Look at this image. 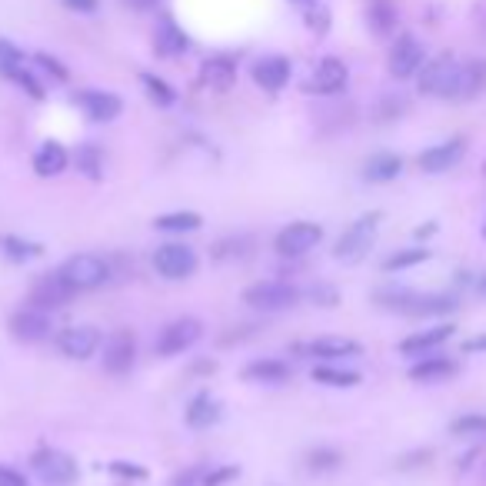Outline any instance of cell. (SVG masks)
Listing matches in <instances>:
<instances>
[{
	"label": "cell",
	"instance_id": "obj_1",
	"mask_svg": "<svg viewBox=\"0 0 486 486\" xmlns=\"http://www.w3.org/2000/svg\"><path fill=\"white\" fill-rule=\"evenodd\" d=\"M377 303L390 313H403V317H417V320H430V317H447L460 307V300L453 293H420V290H407V287H393V290H380Z\"/></svg>",
	"mask_w": 486,
	"mask_h": 486
},
{
	"label": "cell",
	"instance_id": "obj_2",
	"mask_svg": "<svg viewBox=\"0 0 486 486\" xmlns=\"http://www.w3.org/2000/svg\"><path fill=\"white\" fill-rule=\"evenodd\" d=\"M380 223H383V213L380 210H367V213H360L353 223H350L340 240L333 243V260L340 263H360V260L367 257L373 243H377V233H380Z\"/></svg>",
	"mask_w": 486,
	"mask_h": 486
},
{
	"label": "cell",
	"instance_id": "obj_3",
	"mask_svg": "<svg viewBox=\"0 0 486 486\" xmlns=\"http://www.w3.org/2000/svg\"><path fill=\"white\" fill-rule=\"evenodd\" d=\"M457 74H460V60L453 54H440V57L427 60L417 74V90L423 97H440L450 100L453 87H457Z\"/></svg>",
	"mask_w": 486,
	"mask_h": 486
},
{
	"label": "cell",
	"instance_id": "obj_4",
	"mask_svg": "<svg viewBox=\"0 0 486 486\" xmlns=\"http://www.w3.org/2000/svg\"><path fill=\"white\" fill-rule=\"evenodd\" d=\"M60 277L67 280L70 287L84 293V290H97L110 280V263L97 253H77V257L64 260Z\"/></svg>",
	"mask_w": 486,
	"mask_h": 486
},
{
	"label": "cell",
	"instance_id": "obj_5",
	"mask_svg": "<svg viewBox=\"0 0 486 486\" xmlns=\"http://www.w3.org/2000/svg\"><path fill=\"white\" fill-rule=\"evenodd\" d=\"M300 300V290L287 280H260L253 287L243 290V303L253 310H263V313H280V310H290Z\"/></svg>",
	"mask_w": 486,
	"mask_h": 486
},
{
	"label": "cell",
	"instance_id": "obj_6",
	"mask_svg": "<svg viewBox=\"0 0 486 486\" xmlns=\"http://www.w3.org/2000/svg\"><path fill=\"white\" fill-rule=\"evenodd\" d=\"M203 337V323L197 317H177L167 327H160L157 340H154V353L157 357H180L187 353L197 340Z\"/></svg>",
	"mask_w": 486,
	"mask_h": 486
},
{
	"label": "cell",
	"instance_id": "obj_7",
	"mask_svg": "<svg viewBox=\"0 0 486 486\" xmlns=\"http://www.w3.org/2000/svg\"><path fill=\"white\" fill-rule=\"evenodd\" d=\"M30 467H34V473H37L47 486H74L80 480L77 460L67 457L64 450H54V447L37 450V453L30 457Z\"/></svg>",
	"mask_w": 486,
	"mask_h": 486
},
{
	"label": "cell",
	"instance_id": "obj_8",
	"mask_svg": "<svg viewBox=\"0 0 486 486\" xmlns=\"http://www.w3.org/2000/svg\"><path fill=\"white\" fill-rule=\"evenodd\" d=\"M350 70L340 57H323L317 67L310 70V77L303 80V94L310 97H337L347 90Z\"/></svg>",
	"mask_w": 486,
	"mask_h": 486
},
{
	"label": "cell",
	"instance_id": "obj_9",
	"mask_svg": "<svg viewBox=\"0 0 486 486\" xmlns=\"http://www.w3.org/2000/svg\"><path fill=\"white\" fill-rule=\"evenodd\" d=\"M427 64V50L420 44L413 34H400L393 40V47H390V57H387V70L393 80H410L417 77L420 67Z\"/></svg>",
	"mask_w": 486,
	"mask_h": 486
},
{
	"label": "cell",
	"instance_id": "obj_10",
	"mask_svg": "<svg viewBox=\"0 0 486 486\" xmlns=\"http://www.w3.org/2000/svg\"><path fill=\"white\" fill-rule=\"evenodd\" d=\"M320 240H323V227L320 223H313V220H293V223H287L277 233L273 247H277L280 257H303V253L317 247Z\"/></svg>",
	"mask_w": 486,
	"mask_h": 486
},
{
	"label": "cell",
	"instance_id": "obj_11",
	"mask_svg": "<svg viewBox=\"0 0 486 486\" xmlns=\"http://www.w3.org/2000/svg\"><path fill=\"white\" fill-rule=\"evenodd\" d=\"M197 250L187 243H164L154 253V267L164 280H187L197 273Z\"/></svg>",
	"mask_w": 486,
	"mask_h": 486
},
{
	"label": "cell",
	"instance_id": "obj_12",
	"mask_svg": "<svg viewBox=\"0 0 486 486\" xmlns=\"http://www.w3.org/2000/svg\"><path fill=\"white\" fill-rule=\"evenodd\" d=\"M104 370L110 377H124L134 370L137 363V337L130 330H114L107 340H104Z\"/></svg>",
	"mask_w": 486,
	"mask_h": 486
},
{
	"label": "cell",
	"instance_id": "obj_13",
	"mask_svg": "<svg viewBox=\"0 0 486 486\" xmlns=\"http://www.w3.org/2000/svg\"><path fill=\"white\" fill-rule=\"evenodd\" d=\"M74 104L84 110V117L94 120V124H110V120L120 117V110H124V100L117 94H110V90H97V87H87V90H77L74 94Z\"/></svg>",
	"mask_w": 486,
	"mask_h": 486
},
{
	"label": "cell",
	"instance_id": "obj_14",
	"mask_svg": "<svg viewBox=\"0 0 486 486\" xmlns=\"http://www.w3.org/2000/svg\"><path fill=\"white\" fill-rule=\"evenodd\" d=\"M74 293L77 290L70 287L67 280L60 277V270L57 273H44V277L30 287V297H27V303L30 307H40V310H60V307H67L70 300H74Z\"/></svg>",
	"mask_w": 486,
	"mask_h": 486
},
{
	"label": "cell",
	"instance_id": "obj_15",
	"mask_svg": "<svg viewBox=\"0 0 486 486\" xmlns=\"http://www.w3.org/2000/svg\"><path fill=\"white\" fill-rule=\"evenodd\" d=\"M100 343H104V337L90 323H77V327H67L57 333V350L70 360H90L100 350Z\"/></svg>",
	"mask_w": 486,
	"mask_h": 486
},
{
	"label": "cell",
	"instance_id": "obj_16",
	"mask_svg": "<svg viewBox=\"0 0 486 486\" xmlns=\"http://www.w3.org/2000/svg\"><path fill=\"white\" fill-rule=\"evenodd\" d=\"M50 313L40 307H20L14 317H10V337L20 340V343H40V340L50 337Z\"/></svg>",
	"mask_w": 486,
	"mask_h": 486
},
{
	"label": "cell",
	"instance_id": "obj_17",
	"mask_svg": "<svg viewBox=\"0 0 486 486\" xmlns=\"http://www.w3.org/2000/svg\"><path fill=\"white\" fill-rule=\"evenodd\" d=\"M290 74H293V64L287 57H280V54H267V57L253 60V67H250L253 84L260 90H267V94H280V90L287 87Z\"/></svg>",
	"mask_w": 486,
	"mask_h": 486
},
{
	"label": "cell",
	"instance_id": "obj_18",
	"mask_svg": "<svg viewBox=\"0 0 486 486\" xmlns=\"http://www.w3.org/2000/svg\"><path fill=\"white\" fill-rule=\"evenodd\" d=\"M467 154V140L463 137H450L443 144H433L417 157V167L423 174H447L450 167H457L460 160Z\"/></svg>",
	"mask_w": 486,
	"mask_h": 486
},
{
	"label": "cell",
	"instance_id": "obj_19",
	"mask_svg": "<svg viewBox=\"0 0 486 486\" xmlns=\"http://www.w3.org/2000/svg\"><path fill=\"white\" fill-rule=\"evenodd\" d=\"M187 50H190L187 30L180 27L170 14H164V17L157 20V27H154V54L164 60H177V57H183Z\"/></svg>",
	"mask_w": 486,
	"mask_h": 486
},
{
	"label": "cell",
	"instance_id": "obj_20",
	"mask_svg": "<svg viewBox=\"0 0 486 486\" xmlns=\"http://www.w3.org/2000/svg\"><path fill=\"white\" fill-rule=\"evenodd\" d=\"M453 323H437V327H427V330H417V333H410L407 340H400V353L403 357H427V353H437L450 337H453Z\"/></svg>",
	"mask_w": 486,
	"mask_h": 486
},
{
	"label": "cell",
	"instance_id": "obj_21",
	"mask_svg": "<svg viewBox=\"0 0 486 486\" xmlns=\"http://www.w3.org/2000/svg\"><path fill=\"white\" fill-rule=\"evenodd\" d=\"M200 84L207 90H217V94H227L233 84H237V60L230 54H213L200 64Z\"/></svg>",
	"mask_w": 486,
	"mask_h": 486
},
{
	"label": "cell",
	"instance_id": "obj_22",
	"mask_svg": "<svg viewBox=\"0 0 486 486\" xmlns=\"http://www.w3.org/2000/svg\"><path fill=\"white\" fill-rule=\"evenodd\" d=\"M483 90H486V60H480V57L460 60L457 87H453V97L450 100L467 104V100L483 97Z\"/></svg>",
	"mask_w": 486,
	"mask_h": 486
},
{
	"label": "cell",
	"instance_id": "obj_23",
	"mask_svg": "<svg viewBox=\"0 0 486 486\" xmlns=\"http://www.w3.org/2000/svg\"><path fill=\"white\" fill-rule=\"evenodd\" d=\"M457 373H460V363L453 357H443V353H427V357H420L407 370V377L413 383H443V380L457 377Z\"/></svg>",
	"mask_w": 486,
	"mask_h": 486
},
{
	"label": "cell",
	"instance_id": "obj_24",
	"mask_svg": "<svg viewBox=\"0 0 486 486\" xmlns=\"http://www.w3.org/2000/svg\"><path fill=\"white\" fill-rule=\"evenodd\" d=\"M220 417H223V403H220L210 390L197 393V397L187 403V410H183V420H187L190 430H210Z\"/></svg>",
	"mask_w": 486,
	"mask_h": 486
},
{
	"label": "cell",
	"instance_id": "obj_25",
	"mask_svg": "<svg viewBox=\"0 0 486 486\" xmlns=\"http://www.w3.org/2000/svg\"><path fill=\"white\" fill-rule=\"evenodd\" d=\"M67 164H70V154L60 140H44L37 147V154H34V174L44 180L60 177V174L67 170Z\"/></svg>",
	"mask_w": 486,
	"mask_h": 486
},
{
	"label": "cell",
	"instance_id": "obj_26",
	"mask_svg": "<svg viewBox=\"0 0 486 486\" xmlns=\"http://www.w3.org/2000/svg\"><path fill=\"white\" fill-rule=\"evenodd\" d=\"M310 357L323 360V363H337V360H350V357H360L363 353V347H360L357 340L350 337H320L313 340L307 347Z\"/></svg>",
	"mask_w": 486,
	"mask_h": 486
},
{
	"label": "cell",
	"instance_id": "obj_27",
	"mask_svg": "<svg viewBox=\"0 0 486 486\" xmlns=\"http://www.w3.org/2000/svg\"><path fill=\"white\" fill-rule=\"evenodd\" d=\"M293 377V370H290V363H283V360H253V363H247L243 367V380H250V383H270V387H280V383H287V380Z\"/></svg>",
	"mask_w": 486,
	"mask_h": 486
},
{
	"label": "cell",
	"instance_id": "obj_28",
	"mask_svg": "<svg viewBox=\"0 0 486 486\" xmlns=\"http://www.w3.org/2000/svg\"><path fill=\"white\" fill-rule=\"evenodd\" d=\"M400 174H403V157L390 154V150L373 154V157L363 164V180H367V183H390V180H397Z\"/></svg>",
	"mask_w": 486,
	"mask_h": 486
},
{
	"label": "cell",
	"instance_id": "obj_29",
	"mask_svg": "<svg viewBox=\"0 0 486 486\" xmlns=\"http://www.w3.org/2000/svg\"><path fill=\"white\" fill-rule=\"evenodd\" d=\"M367 24L377 37H390L400 24V10L393 0H370L367 4Z\"/></svg>",
	"mask_w": 486,
	"mask_h": 486
},
{
	"label": "cell",
	"instance_id": "obj_30",
	"mask_svg": "<svg viewBox=\"0 0 486 486\" xmlns=\"http://www.w3.org/2000/svg\"><path fill=\"white\" fill-rule=\"evenodd\" d=\"M0 253H4L10 263H30V260L44 257V243L17 237V233H0Z\"/></svg>",
	"mask_w": 486,
	"mask_h": 486
},
{
	"label": "cell",
	"instance_id": "obj_31",
	"mask_svg": "<svg viewBox=\"0 0 486 486\" xmlns=\"http://www.w3.org/2000/svg\"><path fill=\"white\" fill-rule=\"evenodd\" d=\"M0 74L14 84V87H20L24 94H27L30 100H44L47 97V90H44V84H40L37 77H34V70L27 67V64H7V67H0Z\"/></svg>",
	"mask_w": 486,
	"mask_h": 486
},
{
	"label": "cell",
	"instance_id": "obj_32",
	"mask_svg": "<svg viewBox=\"0 0 486 486\" xmlns=\"http://www.w3.org/2000/svg\"><path fill=\"white\" fill-rule=\"evenodd\" d=\"M154 227L164 230V233H193V230L203 227V217L193 210H177V213H160L154 220Z\"/></svg>",
	"mask_w": 486,
	"mask_h": 486
},
{
	"label": "cell",
	"instance_id": "obj_33",
	"mask_svg": "<svg viewBox=\"0 0 486 486\" xmlns=\"http://www.w3.org/2000/svg\"><path fill=\"white\" fill-rule=\"evenodd\" d=\"M313 383H323V387L333 390H350L360 383V373L357 370L333 367V363H320V367H313Z\"/></svg>",
	"mask_w": 486,
	"mask_h": 486
},
{
	"label": "cell",
	"instance_id": "obj_34",
	"mask_svg": "<svg viewBox=\"0 0 486 486\" xmlns=\"http://www.w3.org/2000/svg\"><path fill=\"white\" fill-rule=\"evenodd\" d=\"M433 257V250L430 247H403V250H393L380 267L387 270V273H400V270H410V267H420V263H427Z\"/></svg>",
	"mask_w": 486,
	"mask_h": 486
},
{
	"label": "cell",
	"instance_id": "obj_35",
	"mask_svg": "<svg viewBox=\"0 0 486 486\" xmlns=\"http://www.w3.org/2000/svg\"><path fill=\"white\" fill-rule=\"evenodd\" d=\"M74 164L87 180H104V150L97 144H80L74 154Z\"/></svg>",
	"mask_w": 486,
	"mask_h": 486
},
{
	"label": "cell",
	"instance_id": "obj_36",
	"mask_svg": "<svg viewBox=\"0 0 486 486\" xmlns=\"http://www.w3.org/2000/svg\"><path fill=\"white\" fill-rule=\"evenodd\" d=\"M140 84H144V90H147V97L157 104V107H174L177 104V90L170 87L167 80L164 77H157V74H140Z\"/></svg>",
	"mask_w": 486,
	"mask_h": 486
},
{
	"label": "cell",
	"instance_id": "obj_37",
	"mask_svg": "<svg viewBox=\"0 0 486 486\" xmlns=\"http://www.w3.org/2000/svg\"><path fill=\"white\" fill-rule=\"evenodd\" d=\"M450 433L460 440H483L486 437V413H463L450 423Z\"/></svg>",
	"mask_w": 486,
	"mask_h": 486
},
{
	"label": "cell",
	"instance_id": "obj_38",
	"mask_svg": "<svg viewBox=\"0 0 486 486\" xmlns=\"http://www.w3.org/2000/svg\"><path fill=\"white\" fill-rule=\"evenodd\" d=\"M340 463H343V453H340V450L317 447L307 453V467L313 470V473H333V470H340Z\"/></svg>",
	"mask_w": 486,
	"mask_h": 486
},
{
	"label": "cell",
	"instance_id": "obj_39",
	"mask_svg": "<svg viewBox=\"0 0 486 486\" xmlns=\"http://www.w3.org/2000/svg\"><path fill=\"white\" fill-rule=\"evenodd\" d=\"M303 24H307L310 34H317V37H323L330 30V10L323 7V0L320 4H307V10H303Z\"/></svg>",
	"mask_w": 486,
	"mask_h": 486
},
{
	"label": "cell",
	"instance_id": "obj_40",
	"mask_svg": "<svg viewBox=\"0 0 486 486\" xmlns=\"http://www.w3.org/2000/svg\"><path fill=\"white\" fill-rule=\"evenodd\" d=\"M34 64H37V67L44 70L50 80H57V84H67V80H70V70L64 67V64H60L54 54H47V50H37V54H34Z\"/></svg>",
	"mask_w": 486,
	"mask_h": 486
},
{
	"label": "cell",
	"instance_id": "obj_41",
	"mask_svg": "<svg viewBox=\"0 0 486 486\" xmlns=\"http://www.w3.org/2000/svg\"><path fill=\"white\" fill-rule=\"evenodd\" d=\"M247 247H250V240H247V237H230V240H220L217 247H213V260L247 257Z\"/></svg>",
	"mask_w": 486,
	"mask_h": 486
},
{
	"label": "cell",
	"instance_id": "obj_42",
	"mask_svg": "<svg viewBox=\"0 0 486 486\" xmlns=\"http://www.w3.org/2000/svg\"><path fill=\"white\" fill-rule=\"evenodd\" d=\"M237 477H240V467L227 463V467L207 470V473H203V480H200V486H223V483H230V480H237Z\"/></svg>",
	"mask_w": 486,
	"mask_h": 486
},
{
	"label": "cell",
	"instance_id": "obj_43",
	"mask_svg": "<svg viewBox=\"0 0 486 486\" xmlns=\"http://www.w3.org/2000/svg\"><path fill=\"white\" fill-rule=\"evenodd\" d=\"M107 470L114 477L124 480H147V470L140 467V463H127V460H114V463H107Z\"/></svg>",
	"mask_w": 486,
	"mask_h": 486
},
{
	"label": "cell",
	"instance_id": "obj_44",
	"mask_svg": "<svg viewBox=\"0 0 486 486\" xmlns=\"http://www.w3.org/2000/svg\"><path fill=\"white\" fill-rule=\"evenodd\" d=\"M310 300H313V303H320V307H337L340 290L330 287V283H317V287H310Z\"/></svg>",
	"mask_w": 486,
	"mask_h": 486
},
{
	"label": "cell",
	"instance_id": "obj_45",
	"mask_svg": "<svg viewBox=\"0 0 486 486\" xmlns=\"http://www.w3.org/2000/svg\"><path fill=\"white\" fill-rule=\"evenodd\" d=\"M7 64H24V50L10 44L7 37H0V67H7Z\"/></svg>",
	"mask_w": 486,
	"mask_h": 486
},
{
	"label": "cell",
	"instance_id": "obj_46",
	"mask_svg": "<svg viewBox=\"0 0 486 486\" xmlns=\"http://www.w3.org/2000/svg\"><path fill=\"white\" fill-rule=\"evenodd\" d=\"M0 486H27V477L14 467H4L0 463Z\"/></svg>",
	"mask_w": 486,
	"mask_h": 486
},
{
	"label": "cell",
	"instance_id": "obj_47",
	"mask_svg": "<svg viewBox=\"0 0 486 486\" xmlns=\"http://www.w3.org/2000/svg\"><path fill=\"white\" fill-rule=\"evenodd\" d=\"M60 4L67 10H74V14H94L100 0H60Z\"/></svg>",
	"mask_w": 486,
	"mask_h": 486
},
{
	"label": "cell",
	"instance_id": "obj_48",
	"mask_svg": "<svg viewBox=\"0 0 486 486\" xmlns=\"http://www.w3.org/2000/svg\"><path fill=\"white\" fill-rule=\"evenodd\" d=\"M463 353H486V333H477V337H467L463 340Z\"/></svg>",
	"mask_w": 486,
	"mask_h": 486
},
{
	"label": "cell",
	"instance_id": "obj_49",
	"mask_svg": "<svg viewBox=\"0 0 486 486\" xmlns=\"http://www.w3.org/2000/svg\"><path fill=\"white\" fill-rule=\"evenodd\" d=\"M160 0H124V7L137 10V14H147V10H157Z\"/></svg>",
	"mask_w": 486,
	"mask_h": 486
},
{
	"label": "cell",
	"instance_id": "obj_50",
	"mask_svg": "<svg viewBox=\"0 0 486 486\" xmlns=\"http://www.w3.org/2000/svg\"><path fill=\"white\" fill-rule=\"evenodd\" d=\"M437 230H440L437 220H427V227H417V230H413V237H417V240H427V237H433Z\"/></svg>",
	"mask_w": 486,
	"mask_h": 486
},
{
	"label": "cell",
	"instance_id": "obj_51",
	"mask_svg": "<svg viewBox=\"0 0 486 486\" xmlns=\"http://www.w3.org/2000/svg\"><path fill=\"white\" fill-rule=\"evenodd\" d=\"M477 290H480V297H486V273L480 277V283H477Z\"/></svg>",
	"mask_w": 486,
	"mask_h": 486
},
{
	"label": "cell",
	"instance_id": "obj_52",
	"mask_svg": "<svg viewBox=\"0 0 486 486\" xmlns=\"http://www.w3.org/2000/svg\"><path fill=\"white\" fill-rule=\"evenodd\" d=\"M293 4H303V7H307V4H320V0H293Z\"/></svg>",
	"mask_w": 486,
	"mask_h": 486
},
{
	"label": "cell",
	"instance_id": "obj_53",
	"mask_svg": "<svg viewBox=\"0 0 486 486\" xmlns=\"http://www.w3.org/2000/svg\"><path fill=\"white\" fill-rule=\"evenodd\" d=\"M483 237H486V223H483Z\"/></svg>",
	"mask_w": 486,
	"mask_h": 486
},
{
	"label": "cell",
	"instance_id": "obj_54",
	"mask_svg": "<svg viewBox=\"0 0 486 486\" xmlns=\"http://www.w3.org/2000/svg\"><path fill=\"white\" fill-rule=\"evenodd\" d=\"M170 486H180V483H170Z\"/></svg>",
	"mask_w": 486,
	"mask_h": 486
},
{
	"label": "cell",
	"instance_id": "obj_55",
	"mask_svg": "<svg viewBox=\"0 0 486 486\" xmlns=\"http://www.w3.org/2000/svg\"><path fill=\"white\" fill-rule=\"evenodd\" d=\"M483 174H486V164H483Z\"/></svg>",
	"mask_w": 486,
	"mask_h": 486
}]
</instances>
